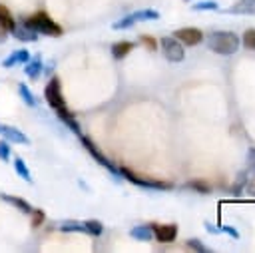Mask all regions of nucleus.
I'll return each mask as SVG.
<instances>
[{
  "label": "nucleus",
  "instance_id": "72a5a7b5",
  "mask_svg": "<svg viewBox=\"0 0 255 253\" xmlns=\"http://www.w3.org/2000/svg\"><path fill=\"white\" fill-rule=\"evenodd\" d=\"M205 229H207L209 233H219V231H221V229H217V227H213V225H211L209 221H205Z\"/></svg>",
  "mask_w": 255,
  "mask_h": 253
},
{
  "label": "nucleus",
  "instance_id": "bb28decb",
  "mask_svg": "<svg viewBox=\"0 0 255 253\" xmlns=\"http://www.w3.org/2000/svg\"><path fill=\"white\" fill-rule=\"evenodd\" d=\"M185 247H187V249H193V251H199V253H209V251H211V249L205 247L199 239H187V241H185Z\"/></svg>",
  "mask_w": 255,
  "mask_h": 253
},
{
  "label": "nucleus",
  "instance_id": "f3484780",
  "mask_svg": "<svg viewBox=\"0 0 255 253\" xmlns=\"http://www.w3.org/2000/svg\"><path fill=\"white\" fill-rule=\"evenodd\" d=\"M84 231L90 233L92 237H100L104 233V223L100 219H86L84 221Z\"/></svg>",
  "mask_w": 255,
  "mask_h": 253
},
{
  "label": "nucleus",
  "instance_id": "2eb2a0df",
  "mask_svg": "<svg viewBox=\"0 0 255 253\" xmlns=\"http://www.w3.org/2000/svg\"><path fill=\"white\" fill-rule=\"evenodd\" d=\"M131 50H133V44H131V42H126V40H124V42H116V44L112 46V56H114L116 60H124Z\"/></svg>",
  "mask_w": 255,
  "mask_h": 253
},
{
  "label": "nucleus",
  "instance_id": "2f4dec72",
  "mask_svg": "<svg viewBox=\"0 0 255 253\" xmlns=\"http://www.w3.org/2000/svg\"><path fill=\"white\" fill-rule=\"evenodd\" d=\"M247 165H249L251 171H255V147L247 149Z\"/></svg>",
  "mask_w": 255,
  "mask_h": 253
},
{
  "label": "nucleus",
  "instance_id": "0eeeda50",
  "mask_svg": "<svg viewBox=\"0 0 255 253\" xmlns=\"http://www.w3.org/2000/svg\"><path fill=\"white\" fill-rule=\"evenodd\" d=\"M173 34H175V38H177L181 44H185V46H197V44L203 40V32H201L199 28H193V26L179 28V30H175Z\"/></svg>",
  "mask_w": 255,
  "mask_h": 253
},
{
  "label": "nucleus",
  "instance_id": "7ed1b4c3",
  "mask_svg": "<svg viewBox=\"0 0 255 253\" xmlns=\"http://www.w3.org/2000/svg\"><path fill=\"white\" fill-rule=\"evenodd\" d=\"M22 24H24V26H28L30 30H34L36 34L54 36V38L62 36V26H60V24H56V22L50 18V14H46V12H42V10H40V12L30 14Z\"/></svg>",
  "mask_w": 255,
  "mask_h": 253
},
{
  "label": "nucleus",
  "instance_id": "39448f33",
  "mask_svg": "<svg viewBox=\"0 0 255 253\" xmlns=\"http://www.w3.org/2000/svg\"><path fill=\"white\" fill-rule=\"evenodd\" d=\"M80 141L84 143V147L88 149V153H90V155H92V157H94V159H96V161H98L102 167H106V169H108L112 175H116V179H122V175H120V167H116V165H114V163H112V161H110V159H108V157H106V155H104V153L98 149V145H96V143H94L90 137L80 135Z\"/></svg>",
  "mask_w": 255,
  "mask_h": 253
},
{
  "label": "nucleus",
  "instance_id": "6ab92c4d",
  "mask_svg": "<svg viewBox=\"0 0 255 253\" xmlns=\"http://www.w3.org/2000/svg\"><path fill=\"white\" fill-rule=\"evenodd\" d=\"M0 26L2 28H6L8 32H12L14 28H16V20L12 18V14L8 12V8L6 6H2L0 4Z\"/></svg>",
  "mask_w": 255,
  "mask_h": 253
},
{
  "label": "nucleus",
  "instance_id": "9d476101",
  "mask_svg": "<svg viewBox=\"0 0 255 253\" xmlns=\"http://www.w3.org/2000/svg\"><path fill=\"white\" fill-rule=\"evenodd\" d=\"M28 60H30L28 50H14L6 60H2V66H4V68H14V66H18V64H26Z\"/></svg>",
  "mask_w": 255,
  "mask_h": 253
},
{
  "label": "nucleus",
  "instance_id": "cd10ccee",
  "mask_svg": "<svg viewBox=\"0 0 255 253\" xmlns=\"http://www.w3.org/2000/svg\"><path fill=\"white\" fill-rule=\"evenodd\" d=\"M30 215H32V225H34V227H40L42 221H44V211H42V209H34Z\"/></svg>",
  "mask_w": 255,
  "mask_h": 253
},
{
  "label": "nucleus",
  "instance_id": "20e7f679",
  "mask_svg": "<svg viewBox=\"0 0 255 253\" xmlns=\"http://www.w3.org/2000/svg\"><path fill=\"white\" fill-rule=\"evenodd\" d=\"M120 175L122 179H128L129 183L137 185V187H145V189H153V191H165V189H171L173 183L169 181H159V179H151V177H141V175H135L133 171L126 169V167H120Z\"/></svg>",
  "mask_w": 255,
  "mask_h": 253
},
{
  "label": "nucleus",
  "instance_id": "473e14b6",
  "mask_svg": "<svg viewBox=\"0 0 255 253\" xmlns=\"http://www.w3.org/2000/svg\"><path fill=\"white\" fill-rule=\"evenodd\" d=\"M221 231H225V233H227V235H231L233 239H237V237H239V231H237L235 227H231V225H223V227H221Z\"/></svg>",
  "mask_w": 255,
  "mask_h": 253
},
{
  "label": "nucleus",
  "instance_id": "f03ea898",
  "mask_svg": "<svg viewBox=\"0 0 255 253\" xmlns=\"http://www.w3.org/2000/svg\"><path fill=\"white\" fill-rule=\"evenodd\" d=\"M241 46V38L233 32H213L207 38V48L221 56H233Z\"/></svg>",
  "mask_w": 255,
  "mask_h": 253
},
{
  "label": "nucleus",
  "instance_id": "b1692460",
  "mask_svg": "<svg viewBox=\"0 0 255 253\" xmlns=\"http://www.w3.org/2000/svg\"><path fill=\"white\" fill-rule=\"evenodd\" d=\"M189 189H195L197 193H209L211 191V185L207 183V181H203V179H193V181H187L185 183Z\"/></svg>",
  "mask_w": 255,
  "mask_h": 253
},
{
  "label": "nucleus",
  "instance_id": "dca6fc26",
  "mask_svg": "<svg viewBox=\"0 0 255 253\" xmlns=\"http://www.w3.org/2000/svg\"><path fill=\"white\" fill-rule=\"evenodd\" d=\"M12 34L18 38V40H22V42H34V40H38V34L34 32V30H30L28 26H16L14 30H12Z\"/></svg>",
  "mask_w": 255,
  "mask_h": 253
},
{
  "label": "nucleus",
  "instance_id": "5701e85b",
  "mask_svg": "<svg viewBox=\"0 0 255 253\" xmlns=\"http://www.w3.org/2000/svg\"><path fill=\"white\" fill-rule=\"evenodd\" d=\"M245 183H247V171H241V173H237V179H235V183L231 185V195H239L241 193V189L245 187Z\"/></svg>",
  "mask_w": 255,
  "mask_h": 253
},
{
  "label": "nucleus",
  "instance_id": "a211bd4d",
  "mask_svg": "<svg viewBox=\"0 0 255 253\" xmlns=\"http://www.w3.org/2000/svg\"><path fill=\"white\" fill-rule=\"evenodd\" d=\"M14 171L24 179V181H28V183H32V175H30V169H28V165H26V161L22 159V157H14Z\"/></svg>",
  "mask_w": 255,
  "mask_h": 253
},
{
  "label": "nucleus",
  "instance_id": "e433bc0d",
  "mask_svg": "<svg viewBox=\"0 0 255 253\" xmlns=\"http://www.w3.org/2000/svg\"><path fill=\"white\" fill-rule=\"evenodd\" d=\"M185 2H189V0H185Z\"/></svg>",
  "mask_w": 255,
  "mask_h": 253
},
{
  "label": "nucleus",
  "instance_id": "a878e982",
  "mask_svg": "<svg viewBox=\"0 0 255 253\" xmlns=\"http://www.w3.org/2000/svg\"><path fill=\"white\" fill-rule=\"evenodd\" d=\"M133 24H135L133 16L128 14V16H124V18H120L118 22H114V30H126V28H131Z\"/></svg>",
  "mask_w": 255,
  "mask_h": 253
},
{
  "label": "nucleus",
  "instance_id": "6e6552de",
  "mask_svg": "<svg viewBox=\"0 0 255 253\" xmlns=\"http://www.w3.org/2000/svg\"><path fill=\"white\" fill-rule=\"evenodd\" d=\"M0 137L6 139L8 143H22V145L30 143V139H28V135L24 131H20L14 126H6V124H0Z\"/></svg>",
  "mask_w": 255,
  "mask_h": 253
},
{
  "label": "nucleus",
  "instance_id": "f257e3e1",
  "mask_svg": "<svg viewBox=\"0 0 255 253\" xmlns=\"http://www.w3.org/2000/svg\"><path fill=\"white\" fill-rule=\"evenodd\" d=\"M44 98H46V104L56 112V116L76 133V135H82V131H80V126H78V122L74 120V114L68 110V106H66V98H64V94H62V84H60V78H50V82L46 84V88H44Z\"/></svg>",
  "mask_w": 255,
  "mask_h": 253
},
{
  "label": "nucleus",
  "instance_id": "4be33fe9",
  "mask_svg": "<svg viewBox=\"0 0 255 253\" xmlns=\"http://www.w3.org/2000/svg\"><path fill=\"white\" fill-rule=\"evenodd\" d=\"M60 231H66V233H70V231H84V221H76V219H66V221H62L60 223V227H58Z\"/></svg>",
  "mask_w": 255,
  "mask_h": 253
},
{
  "label": "nucleus",
  "instance_id": "1a4fd4ad",
  "mask_svg": "<svg viewBox=\"0 0 255 253\" xmlns=\"http://www.w3.org/2000/svg\"><path fill=\"white\" fill-rule=\"evenodd\" d=\"M153 227V239H157L159 243H171L177 237V225L173 223H161V225H151Z\"/></svg>",
  "mask_w": 255,
  "mask_h": 253
},
{
  "label": "nucleus",
  "instance_id": "423d86ee",
  "mask_svg": "<svg viewBox=\"0 0 255 253\" xmlns=\"http://www.w3.org/2000/svg\"><path fill=\"white\" fill-rule=\"evenodd\" d=\"M159 46H161V52L165 56V60L169 62H181L185 58V50H183V44L173 36H163L159 40Z\"/></svg>",
  "mask_w": 255,
  "mask_h": 253
},
{
  "label": "nucleus",
  "instance_id": "c9c22d12",
  "mask_svg": "<svg viewBox=\"0 0 255 253\" xmlns=\"http://www.w3.org/2000/svg\"><path fill=\"white\" fill-rule=\"evenodd\" d=\"M253 191H255V185H253Z\"/></svg>",
  "mask_w": 255,
  "mask_h": 253
},
{
  "label": "nucleus",
  "instance_id": "f704fd0d",
  "mask_svg": "<svg viewBox=\"0 0 255 253\" xmlns=\"http://www.w3.org/2000/svg\"><path fill=\"white\" fill-rule=\"evenodd\" d=\"M6 34H8V30L0 26V42H4V40H6Z\"/></svg>",
  "mask_w": 255,
  "mask_h": 253
},
{
  "label": "nucleus",
  "instance_id": "393cba45",
  "mask_svg": "<svg viewBox=\"0 0 255 253\" xmlns=\"http://www.w3.org/2000/svg\"><path fill=\"white\" fill-rule=\"evenodd\" d=\"M241 44H243L247 50H255V28H249V30L243 32Z\"/></svg>",
  "mask_w": 255,
  "mask_h": 253
},
{
  "label": "nucleus",
  "instance_id": "7c9ffc66",
  "mask_svg": "<svg viewBox=\"0 0 255 253\" xmlns=\"http://www.w3.org/2000/svg\"><path fill=\"white\" fill-rule=\"evenodd\" d=\"M139 42H141L143 46H147L149 50H155V48H157L155 40H153V38H149V36H143V34H141V36H139Z\"/></svg>",
  "mask_w": 255,
  "mask_h": 253
},
{
  "label": "nucleus",
  "instance_id": "c756f323",
  "mask_svg": "<svg viewBox=\"0 0 255 253\" xmlns=\"http://www.w3.org/2000/svg\"><path fill=\"white\" fill-rule=\"evenodd\" d=\"M217 2H199V4H193V10H217Z\"/></svg>",
  "mask_w": 255,
  "mask_h": 253
},
{
  "label": "nucleus",
  "instance_id": "c85d7f7f",
  "mask_svg": "<svg viewBox=\"0 0 255 253\" xmlns=\"http://www.w3.org/2000/svg\"><path fill=\"white\" fill-rule=\"evenodd\" d=\"M0 159H2V161H8V159H10V145H8L6 139L0 141Z\"/></svg>",
  "mask_w": 255,
  "mask_h": 253
},
{
  "label": "nucleus",
  "instance_id": "4468645a",
  "mask_svg": "<svg viewBox=\"0 0 255 253\" xmlns=\"http://www.w3.org/2000/svg\"><path fill=\"white\" fill-rule=\"evenodd\" d=\"M2 199L8 201V203H12L14 207H18L22 213H32L34 211V207L26 199H22V197H16V195H10V193H2Z\"/></svg>",
  "mask_w": 255,
  "mask_h": 253
},
{
  "label": "nucleus",
  "instance_id": "f8f14e48",
  "mask_svg": "<svg viewBox=\"0 0 255 253\" xmlns=\"http://www.w3.org/2000/svg\"><path fill=\"white\" fill-rule=\"evenodd\" d=\"M129 235L137 241H151L153 239V227L151 225H135L129 229Z\"/></svg>",
  "mask_w": 255,
  "mask_h": 253
},
{
  "label": "nucleus",
  "instance_id": "9b49d317",
  "mask_svg": "<svg viewBox=\"0 0 255 253\" xmlns=\"http://www.w3.org/2000/svg\"><path fill=\"white\" fill-rule=\"evenodd\" d=\"M42 70H44V64H42V58H40V56L30 58V60L26 62V66H24L26 76H28V78H32V80H36V78L42 74Z\"/></svg>",
  "mask_w": 255,
  "mask_h": 253
},
{
  "label": "nucleus",
  "instance_id": "aec40b11",
  "mask_svg": "<svg viewBox=\"0 0 255 253\" xmlns=\"http://www.w3.org/2000/svg\"><path fill=\"white\" fill-rule=\"evenodd\" d=\"M135 22H141V20H157L159 18V12L157 10H151V8H145V10H137L131 14Z\"/></svg>",
  "mask_w": 255,
  "mask_h": 253
},
{
  "label": "nucleus",
  "instance_id": "412c9836",
  "mask_svg": "<svg viewBox=\"0 0 255 253\" xmlns=\"http://www.w3.org/2000/svg\"><path fill=\"white\" fill-rule=\"evenodd\" d=\"M18 92H20V96H22V100H24L26 106H30V108H36V106H38V100L34 98V94L28 90L26 84H20V86H18Z\"/></svg>",
  "mask_w": 255,
  "mask_h": 253
},
{
  "label": "nucleus",
  "instance_id": "ddd939ff",
  "mask_svg": "<svg viewBox=\"0 0 255 253\" xmlns=\"http://www.w3.org/2000/svg\"><path fill=\"white\" fill-rule=\"evenodd\" d=\"M225 12H229V14H255V0H239L237 4L227 8Z\"/></svg>",
  "mask_w": 255,
  "mask_h": 253
}]
</instances>
